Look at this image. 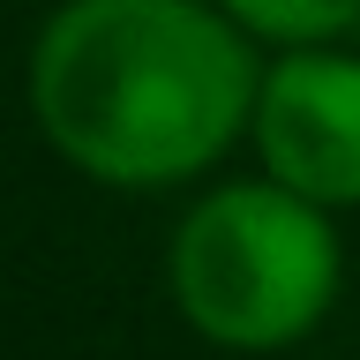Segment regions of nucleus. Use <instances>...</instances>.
Here are the masks:
<instances>
[{
	"label": "nucleus",
	"mask_w": 360,
	"mask_h": 360,
	"mask_svg": "<svg viewBox=\"0 0 360 360\" xmlns=\"http://www.w3.org/2000/svg\"><path fill=\"white\" fill-rule=\"evenodd\" d=\"M263 68L218 0H60L30 45V120L105 188L210 173L255 112Z\"/></svg>",
	"instance_id": "obj_1"
},
{
	"label": "nucleus",
	"mask_w": 360,
	"mask_h": 360,
	"mask_svg": "<svg viewBox=\"0 0 360 360\" xmlns=\"http://www.w3.org/2000/svg\"><path fill=\"white\" fill-rule=\"evenodd\" d=\"M218 8L248 38H270V45H330V38H353L360 22V0H218Z\"/></svg>",
	"instance_id": "obj_4"
},
{
	"label": "nucleus",
	"mask_w": 360,
	"mask_h": 360,
	"mask_svg": "<svg viewBox=\"0 0 360 360\" xmlns=\"http://www.w3.org/2000/svg\"><path fill=\"white\" fill-rule=\"evenodd\" d=\"M255 150L263 173L323 210L360 202V45H285L255 83Z\"/></svg>",
	"instance_id": "obj_3"
},
{
	"label": "nucleus",
	"mask_w": 360,
	"mask_h": 360,
	"mask_svg": "<svg viewBox=\"0 0 360 360\" xmlns=\"http://www.w3.org/2000/svg\"><path fill=\"white\" fill-rule=\"evenodd\" d=\"M180 315L225 353H278L330 315L345 255L323 202L285 180H225L188 202L165 255Z\"/></svg>",
	"instance_id": "obj_2"
}]
</instances>
